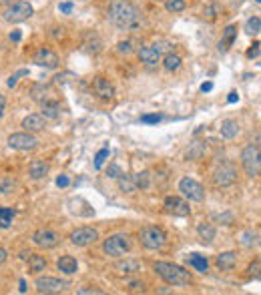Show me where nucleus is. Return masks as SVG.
Masks as SVG:
<instances>
[{"instance_id": "1", "label": "nucleus", "mask_w": 261, "mask_h": 295, "mask_svg": "<svg viewBox=\"0 0 261 295\" xmlns=\"http://www.w3.org/2000/svg\"><path fill=\"white\" fill-rule=\"evenodd\" d=\"M108 20L118 30H139L141 26V12L130 0H110L108 2Z\"/></svg>"}, {"instance_id": "2", "label": "nucleus", "mask_w": 261, "mask_h": 295, "mask_svg": "<svg viewBox=\"0 0 261 295\" xmlns=\"http://www.w3.org/2000/svg\"><path fill=\"white\" fill-rule=\"evenodd\" d=\"M153 269L169 285L185 287V285H191L193 283V275L185 267H181V265H175V263H169V261H155L153 263Z\"/></svg>"}, {"instance_id": "3", "label": "nucleus", "mask_w": 261, "mask_h": 295, "mask_svg": "<svg viewBox=\"0 0 261 295\" xmlns=\"http://www.w3.org/2000/svg\"><path fill=\"white\" fill-rule=\"evenodd\" d=\"M241 163L247 173V177L255 179L261 173V153H259V144H247L243 153H241Z\"/></svg>"}, {"instance_id": "4", "label": "nucleus", "mask_w": 261, "mask_h": 295, "mask_svg": "<svg viewBox=\"0 0 261 295\" xmlns=\"http://www.w3.org/2000/svg\"><path fill=\"white\" fill-rule=\"evenodd\" d=\"M139 239H141V245H143L145 249L157 251V249L165 247V243H167V233H165L161 227H157V225H149V227L141 229Z\"/></svg>"}, {"instance_id": "5", "label": "nucleus", "mask_w": 261, "mask_h": 295, "mask_svg": "<svg viewBox=\"0 0 261 295\" xmlns=\"http://www.w3.org/2000/svg\"><path fill=\"white\" fill-rule=\"evenodd\" d=\"M128 249H130V237L126 233H114L106 237L102 243V251L108 257H122Z\"/></svg>"}, {"instance_id": "6", "label": "nucleus", "mask_w": 261, "mask_h": 295, "mask_svg": "<svg viewBox=\"0 0 261 295\" xmlns=\"http://www.w3.org/2000/svg\"><path fill=\"white\" fill-rule=\"evenodd\" d=\"M32 14H34V8L30 2H26V0H16V2H12L4 10V20L10 24H18V22L28 20Z\"/></svg>"}, {"instance_id": "7", "label": "nucleus", "mask_w": 261, "mask_h": 295, "mask_svg": "<svg viewBox=\"0 0 261 295\" xmlns=\"http://www.w3.org/2000/svg\"><path fill=\"white\" fill-rule=\"evenodd\" d=\"M179 191L183 193L185 199L195 201V203H201V201L205 199V189H203V185H201L199 181L191 179V177H183V179L179 181Z\"/></svg>"}, {"instance_id": "8", "label": "nucleus", "mask_w": 261, "mask_h": 295, "mask_svg": "<svg viewBox=\"0 0 261 295\" xmlns=\"http://www.w3.org/2000/svg\"><path fill=\"white\" fill-rule=\"evenodd\" d=\"M8 146L14 151H34L38 146V138L32 132H14L8 136Z\"/></svg>"}, {"instance_id": "9", "label": "nucleus", "mask_w": 261, "mask_h": 295, "mask_svg": "<svg viewBox=\"0 0 261 295\" xmlns=\"http://www.w3.org/2000/svg\"><path fill=\"white\" fill-rule=\"evenodd\" d=\"M237 181V169L231 163H221L215 171H213V183L217 187H229Z\"/></svg>"}, {"instance_id": "10", "label": "nucleus", "mask_w": 261, "mask_h": 295, "mask_svg": "<svg viewBox=\"0 0 261 295\" xmlns=\"http://www.w3.org/2000/svg\"><path fill=\"white\" fill-rule=\"evenodd\" d=\"M98 239V231L94 227H78L70 233V243L76 247H86L92 245Z\"/></svg>"}, {"instance_id": "11", "label": "nucleus", "mask_w": 261, "mask_h": 295, "mask_svg": "<svg viewBox=\"0 0 261 295\" xmlns=\"http://www.w3.org/2000/svg\"><path fill=\"white\" fill-rule=\"evenodd\" d=\"M36 291L38 293H60V291H64L66 287H68V283L66 281H62V279H58V277H48V275H44V277H38L36 279Z\"/></svg>"}, {"instance_id": "12", "label": "nucleus", "mask_w": 261, "mask_h": 295, "mask_svg": "<svg viewBox=\"0 0 261 295\" xmlns=\"http://www.w3.org/2000/svg\"><path fill=\"white\" fill-rule=\"evenodd\" d=\"M32 243L42 247V249H52L60 243V235L52 229H38L32 233Z\"/></svg>"}, {"instance_id": "13", "label": "nucleus", "mask_w": 261, "mask_h": 295, "mask_svg": "<svg viewBox=\"0 0 261 295\" xmlns=\"http://www.w3.org/2000/svg\"><path fill=\"white\" fill-rule=\"evenodd\" d=\"M32 62H34L36 66H42V68H56V66H58V54H56L54 50L42 46V48H38V50L34 52Z\"/></svg>"}, {"instance_id": "14", "label": "nucleus", "mask_w": 261, "mask_h": 295, "mask_svg": "<svg viewBox=\"0 0 261 295\" xmlns=\"http://www.w3.org/2000/svg\"><path fill=\"white\" fill-rule=\"evenodd\" d=\"M163 205H165V211H167V213H171V215H177V217H187V215L191 213V207H189V203H187L185 199H181V197H175V195L167 197Z\"/></svg>"}, {"instance_id": "15", "label": "nucleus", "mask_w": 261, "mask_h": 295, "mask_svg": "<svg viewBox=\"0 0 261 295\" xmlns=\"http://www.w3.org/2000/svg\"><path fill=\"white\" fill-rule=\"evenodd\" d=\"M137 56H139V60H141L145 66H149V68H155V66L161 62V52H159L153 44L141 46V48L137 50Z\"/></svg>"}, {"instance_id": "16", "label": "nucleus", "mask_w": 261, "mask_h": 295, "mask_svg": "<svg viewBox=\"0 0 261 295\" xmlns=\"http://www.w3.org/2000/svg\"><path fill=\"white\" fill-rule=\"evenodd\" d=\"M92 86H94V92L100 96V98H104V100H110L112 96H114V86L108 82V78H104V76H96L94 78V82H92Z\"/></svg>"}, {"instance_id": "17", "label": "nucleus", "mask_w": 261, "mask_h": 295, "mask_svg": "<svg viewBox=\"0 0 261 295\" xmlns=\"http://www.w3.org/2000/svg\"><path fill=\"white\" fill-rule=\"evenodd\" d=\"M46 126V118L40 114V112H32V114H28L24 120H22V128L26 130V132H38V130H42Z\"/></svg>"}, {"instance_id": "18", "label": "nucleus", "mask_w": 261, "mask_h": 295, "mask_svg": "<svg viewBox=\"0 0 261 295\" xmlns=\"http://www.w3.org/2000/svg\"><path fill=\"white\" fill-rule=\"evenodd\" d=\"M235 263H237V253H235V251H223V253H219L217 259H215V265H217L221 271H231V269L235 267Z\"/></svg>"}, {"instance_id": "19", "label": "nucleus", "mask_w": 261, "mask_h": 295, "mask_svg": "<svg viewBox=\"0 0 261 295\" xmlns=\"http://www.w3.org/2000/svg\"><path fill=\"white\" fill-rule=\"evenodd\" d=\"M114 269L118 273H124V275H133V273H139L143 269V263L139 259H124V261H118L114 265Z\"/></svg>"}, {"instance_id": "20", "label": "nucleus", "mask_w": 261, "mask_h": 295, "mask_svg": "<svg viewBox=\"0 0 261 295\" xmlns=\"http://www.w3.org/2000/svg\"><path fill=\"white\" fill-rule=\"evenodd\" d=\"M235 38H237V26H235V24H229V26L223 30V36H221V40H219V50H221V52L229 50V48L233 46Z\"/></svg>"}, {"instance_id": "21", "label": "nucleus", "mask_w": 261, "mask_h": 295, "mask_svg": "<svg viewBox=\"0 0 261 295\" xmlns=\"http://www.w3.org/2000/svg\"><path fill=\"white\" fill-rule=\"evenodd\" d=\"M46 173H48V163H46V161H42V159H34V161L28 165V175H30L34 181L44 179V177H46Z\"/></svg>"}, {"instance_id": "22", "label": "nucleus", "mask_w": 261, "mask_h": 295, "mask_svg": "<svg viewBox=\"0 0 261 295\" xmlns=\"http://www.w3.org/2000/svg\"><path fill=\"white\" fill-rule=\"evenodd\" d=\"M187 265H191L195 271H199V273H207L209 271V261H207V257L205 255H199V253H191V255H187Z\"/></svg>"}, {"instance_id": "23", "label": "nucleus", "mask_w": 261, "mask_h": 295, "mask_svg": "<svg viewBox=\"0 0 261 295\" xmlns=\"http://www.w3.org/2000/svg\"><path fill=\"white\" fill-rule=\"evenodd\" d=\"M56 267H58V271H62L64 275H72V273L78 271V263H76V259L70 257V255H62V257L56 261Z\"/></svg>"}, {"instance_id": "24", "label": "nucleus", "mask_w": 261, "mask_h": 295, "mask_svg": "<svg viewBox=\"0 0 261 295\" xmlns=\"http://www.w3.org/2000/svg\"><path fill=\"white\" fill-rule=\"evenodd\" d=\"M40 106H42V116L44 118H58L60 116V104L56 102V100H48V98H44L42 102H40Z\"/></svg>"}, {"instance_id": "25", "label": "nucleus", "mask_w": 261, "mask_h": 295, "mask_svg": "<svg viewBox=\"0 0 261 295\" xmlns=\"http://www.w3.org/2000/svg\"><path fill=\"white\" fill-rule=\"evenodd\" d=\"M219 132H221V136L223 138H235L237 136V132H239V124H237V120H233V118H225L223 122H221V126H219Z\"/></svg>"}, {"instance_id": "26", "label": "nucleus", "mask_w": 261, "mask_h": 295, "mask_svg": "<svg viewBox=\"0 0 261 295\" xmlns=\"http://www.w3.org/2000/svg\"><path fill=\"white\" fill-rule=\"evenodd\" d=\"M181 64H183V58H181L179 54H175L173 50H171V52H165V56H163V66H165V70H169V72L179 70Z\"/></svg>"}, {"instance_id": "27", "label": "nucleus", "mask_w": 261, "mask_h": 295, "mask_svg": "<svg viewBox=\"0 0 261 295\" xmlns=\"http://www.w3.org/2000/svg\"><path fill=\"white\" fill-rule=\"evenodd\" d=\"M26 261H28V269H30V273H34V275L46 269V259H44L42 255H34V253H30Z\"/></svg>"}, {"instance_id": "28", "label": "nucleus", "mask_w": 261, "mask_h": 295, "mask_svg": "<svg viewBox=\"0 0 261 295\" xmlns=\"http://www.w3.org/2000/svg\"><path fill=\"white\" fill-rule=\"evenodd\" d=\"M197 233H199V237H201L203 243H211L215 239V227L211 223H199Z\"/></svg>"}, {"instance_id": "29", "label": "nucleus", "mask_w": 261, "mask_h": 295, "mask_svg": "<svg viewBox=\"0 0 261 295\" xmlns=\"http://www.w3.org/2000/svg\"><path fill=\"white\" fill-rule=\"evenodd\" d=\"M133 181H135L137 189H149L151 187V173L149 171H139V173L133 175Z\"/></svg>"}, {"instance_id": "30", "label": "nucleus", "mask_w": 261, "mask_h": 295, "mask_svg": "<svg viewBox=\"0 0 261 295\" xmlns=\"http://www.w3.org/2000/svg\"><path fill=\"white\" fill-rule=\"evenodd\" d=\"M116 181H118V187H120L122 193H133V191L137 189V187H135V181H133V175H124V173H122Z\"/></svg>"}, {"instance_id": "31", "label": "nucleus", "mask_w": 261, "mask_h": 295, "mask_svg": "<svg viewBox=\"0 0 261 295\" xmlns=\"http://www.w3.org/2000/svg\"><path fill=\"white\" fill-rule=\"evenodd\" d=\"M46 92H48V86H46L44 82H36V84H32V88H30L32 100H38V102H42V100L46 98Z\"/></svg>"}, {"instance_id": "32", "label": "nucleus", "mask_w": 261, "mask_h": 295, "mask_svg": "<svg viewBox=\"0 0 261 295\" xmlns=\"http://www.w3.org/2000/svg\"><path fill=\"white\" fill-rule=\"evenodd\" d=\"M259 30H261V18H259V16L247 18V22H245V32H247L249 36H257Z\"/></svg>"}, {"instance_id": "33", "label": "nucleus", "mask_w": 261, "mask_h": 295, "mask_svg": "<svg viewBox=\"0 0 261 295\" xmlns=\"http://www.w3.org/2000/svg\"><path fill=\"white\" fill-rule=\"evenodd\" d=\"M241 245H245V247L259 245V231H253V229L245 231V233L241 235Z\"/></svg>"}, {"instance_id": "34", "label": "nucleus", "mask_w": 261, "mask_h": 295, "mask_svg": "<svg viewBox=\"0 0 261 295\" xmlns=\"http://www.w3.org/2000/svg\"><path fill=\"white\" fill-rule=\"evenodd\" d=\"M165 8H167L169 12H183V10L187 8V2H185V0H167V2H165Z\"/></svg>"}, {"instance_id": "35", "label": "nucleus", "mask_w": 261, "mask_h": 295, "mask_svg": "<svg viewBox=\"0 0 261 295\" xmlns=\"http://www.w3.org/2000/svg\"><path fill=\"white\" fill-rule=\"evenodd\" d=\"M108 155H110V151H108V146H102V149L94 155V169H100L102 165H104V161L108 159Z\"/></svg>"}, {"instance_id": "36", "label": "nucleus", "mask_w": 261, "mask_h": 295, "mask_svg": "<svg viewBox=\"0 0 261 295\" xmlns=\"http://www.w3.org/2000/svg\"><path fill=\"white\" fill-rule=\"evenodd\" d=\"M22 76H28V68H20V70H16V72H14V74L6 80V86H8V88H14V86H16V82H18Z\"/></svg>"}, {"instance_id": "37", "label": "nucleus", "mask_w": 261, "mask_h": 295, "mask_svg": "<svg viewBox=\"0 0 261 295\" xmlns=\"http://www.w3.org/2000/svg\"><path fill=\"white\" fill-rule=\"evenodd\" d=\"M201 153H203V144H201V142H195L193 149H189L185 157H187V161H197V159L201 157Z\"/></svg>"}, {"instance_id": "38", "label": "nucleus", "mask_w": 261, "mask_h": 295, "mask_svg": "<svg viewBox=\"0 0 261 295\" xmlns=\"http://www.w3.org/2000/svg\"><path fill=\"white\" fill-rule=\"evenodd\" d=\"M217 10H219L217 4H209V6H205V10H203V18H207V20H215V18H217Z\"/></svg>"}, {"instance_id": "39", "label": "nucleus", "mask_w": 261, "mask_h": 295, "mask_svg": "<svg viewBox=\"0 0 261 295\" xmlns=\"http://www.w3.org/2000/svg\"><path fill=\"white\" fill-rule=\"evenodd\" d=\"M116 50L122 52V54H130V52H133V40H120L116 44Z\"/></svg>"}, {"instance_id": "40", "label": "nucleus", "mask_w": 261, "mask_h": 295, "mask_svg": "<svg viewBox=\"0 0 261 295\" xmlns=\"http://www.w3.org/2000/svg\"><path fill=\"white\" fill-rule=\"evenodd\" d=\"M161 120H163L161 114H143V116H141V122H145V124H157V122H161Z\"/></svg>"}, {"instance_id": "41", "label": "nucleus", "mask_w": 261, "mask_h": 295, "mask_svg": "<svg viewBox=\"0 0 261 295\" xmlns=\"http://www.w3.org/2000/svg\"><path fill=\"white\" fill-rule=\"evenodd\" d=\"M122 175V169L118 167V165H108V169H106V177H110V179H118Z\"/></svg>"}, {"instance_id": "42", "label": "nucleus", "mask_w": 261, "mask_h": 295, "mask_svg": "<svg viewBox=\"0 0 261 295\" xmlns=\"http://www.w3.org/2000/svg\"><path fill=\"white\" fill-rule=\"evenodd\" d=\"M14 209H6V207H2L0 209V219H4V221H10L12 223V219H14Z\"/></svg>"}, {"instance_id": "43", "label": "nucleus", "mask_w": 261, "mask_h": 295, "mask_svg": "<svg viewBox=\"0 0 261 295\" xmlns=\"http://www.w3.org/2000/svg\"><path fill=\"white\" fill-rule=\"evenodd\" d=\"M14 189V181L6 179V181H0V193H10Z\"/></svg>"}, {"instance_id": "44", "label": "nucleus", "mask_w": 261, "mask_h": 295, "mask_svg": "<svg viewBox=\"0 0 261 295\" xmlns=\"http://www.w3.org/2000/svg\"><path fill=\"white\" fill-rule=\"evenodd\" d=\"M76 293L78 295H102V291L96 289V287H84V289H78Z\"/></svg>"}, {"instance_id": "45", "label": "nucleus", "mask_w": 261, "mask_h": 295, "mask_svg": "<svg viewBox=\"0 0 261 295\" xmlns=\"http://www.w3.org/2000/svg\"><path fill=\"white\" fill-rule=\"evenodd\" d=\"M58 10H60L62 14H72L74 4H72V2H60V4H58Z\"/></svg>"}, {"instance_id": "46", "label": "nucleus", "mask_w": 261, "mask_h": 295, "mask_svg": "<svg viewBox=\"0 0 261 295\" xmlns=\"http://www.w3.org/2000/svg\"><path fill=\"white\" fill-rule=\"evenodd\" d=\"M247 58H259V42L255 40L253 44H251V48L247 50Z\"/></svg>"}, {"instance_id": "47", "label": "nucleus", "mask_w": 261, "mask_h": 295, "mask_svg": "<svg viewBox=\"0 0 261 295\" xmlns=\"http://www.w3.org/2000/svg\"><path fill=\"white\" fill-rule=\"evenodd\" d=\"M217 221H219L221 225H231V223H233V213H223V215L217 217Z\"/></svg>"}, {"instance_id": "48", "label": "nucleus", "mask_w": 261, "mask_h": 295, "mask_svg": "<svg viewBox=\"0 0 261 295\" xmlns=\"http://www.w3.org/2000/svg\"><path fill=\"white\" fill-rule=\"evenodd\" d=\"M56 185H58L60 189L68 187V185H70V179H68V175H60V177H56Z\"/></svg>"}, {"instance_id": "49", "label": "nucleus", "mask_w": 261, "mask_h": 295, "mask_svg": "<svg viewBox=\"0 0 261 295\" xmlns=\"http://www.w3.org/2000/svg\"><path fill=\"white\" fill-rule=\"evenodd\" d=\"M20 38H22V32L20 30H12L10 32V40L12 42H20Z\"/></svg>"}, {"instance_id": "50", "label": "nucleus", "mask_w": 261, "mask_h": 295, "mask_svg": "<svg viewBox=\"0 0 261 295\" xmlns=\"http://www.w3.org/2000/svg\"><path fill=\"white\" fill-rule=\"evenodd\" d=\"M4 110H6V98H4L2 92H0V116L4 114Z\"/></svg>"}, {"instance_id": "51", "label": "nucleus", "mask_w": 261, "mask_h": 295, "mask_svg": "<svg viewBox=\"0 0 261 295\" xmlns=\"http://www.w3.org/2000/svg\"><path fill=\"white\" fill-rule=\"evenodd\" d=\"M6 259H8V251L4 247H0V265H2Z\"/></svg>"}, {"instance_id": "52", "label": "nucleus", "mask_w": 261, "mask_h": 295, "mask_svg": "<svg viewBox=\"0 0 261 295\" xmlns=\"http://www.w3.org/2000/svg\"><path fill=\"white\" fill-rule=\"evenodd\" d=\"M249 271H251V275H255V277H259V261H255L251 267H249Z\"/></svg>"}, {"instance_id": "53", "label": "nucleus", "mask_w": 261, "mask_h": 295, "mask_svg": "<svg viewBox=\"0 0 261 295\" xmlns=\"http://www.w3.org/2000/svg\"><path fill=\"white\" fill-rule=\"evenodd\" d=\"M237 100H239V94H237V92H229L227 102H231V104H233V102H237Z\"/></svg>"}, {"instance_id": "54", "label": "nucleus", "mask_w": 261, "mask_h": 295, "mask_svg": "<svg viewBox=\"0 0 261 295\" xmlns=\"http://www.w3.org/2000/svg\"><path fill=\"white\" fill-rule=\"evenodd\" d=\"M130 289L133 291H145V285L143 283H130Z\"/></svg>"}, {"instance_id": "55", "label": "nucleus", "mask_w": 261, "mask_h": 295, "mask_svg": "<svg viewBox=\"0 0 261 295\" xmlns=\"http://www.w3.org/2000/svg\"><path fill=\"white\" fill-rule=\"evenodd\" d=\"M211 88H213V82H203L201 84V92H209Z\"/></svg>"}, {"instance_id": "56", "label": "nucleus", "mask_w": 261, "mask_h": 295, "mask_svg": "<svg viewBox=\"0 0 261 295\" xmlns=\"http://www.w3.org/2000/svg\"><path fill=\"white\" fill-rule=\"evenodd\" d=\"M10 227V221H4V219H0V229H8Z\"/></svg>"}, {"instance_id": "57", "label": "nucleus", "mask_w": 261, "mask_h": 295, "mask_svg": "<svg viewBox=\"0 0 261 295\" xmlns=\"http://www.w3.org/2000/svg\"><path fill=\"white\" fill-rule=\"evenodd\" d=\"M18 285H20V287H18V289H20V293H26V281H24V279H20V283H18Z\"/></svg>"}, {"instance_id": "58", "label": "nucleus", "mask_w": 261, "mask_h": 295, "mask_svg": "<svg viewBox=\"0 0 261 295\" xmlns=\"http://www.w3.org/2000/svg\"><path fill=\"white\" fill-rule=\"evenodd\" d=\"M10 0H0V6H4V4H8Z\"/></svg>"}, {"instance_id": "59", "label": "nucleus", "mask_w": 261, "mask_h": 295, "mask_svg": "<svg viewBox=\"0 0 261 295\" xmlns=\"http://www.w3.org/2000/svg\"><path fill=\"white\" fill-rule=\"evenodd\" d=\"M155 2H161V0H155Z\"/></svg>"}]
</instances>
